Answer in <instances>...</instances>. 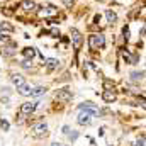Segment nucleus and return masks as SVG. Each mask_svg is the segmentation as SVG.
<instances>
[{
  "label": "nucleus",
  "mask_w": 146,
  "mask_h": 146,
  "mask_svg": "<svg viewBox=\"0 0 146 146\" xmlns=\"http://www.w3.org/2000/svg\"><path fill=\"white\" fill-rule=\"evenodd\" d=\"M88 44H90L92 49L104 48V44H106V37H104V34H92V36L88 37Z\"/></svg>",
  "instance_id": "1"
},
{
  "label": "nucleus",
  "mask_w": 146,
  "mask_h": 146,
  "mask_svg": "<svg viewBox=\"0 0 146 146\" xmlns=\"http://www.w3.org/2000/svg\"><path fill=\"white\" fill-rule=\"evenodd\" d=\"M73 97V92L70 88H61V90H58L56 92V99L60 100V102H63V104H66V102H70Z\"/></svg>",
  "instance_id": "2"
},
{
  "label": "nucleus",
  "mask_w": 146,
  "mask_h": 146,
  "mask_svg": "<svg viewBox=\"0 0 146 146\" xmlns=\"http://www.w3.org/2000/svg\"><path fill=\"white\" fill-rule=\"evenodd\" d=\"M46 134H48V124L46 122H41V124L33 127V136L34 138H44Z\"/></svg>",
  "instance_id": "3"
},
{
  "label": "nucleus",
  "mask_w": 146,
  "mask_h": 146,
  "mask_svg": "<svg viewBox=\"0 0 146 146\" xmlns=\"http://www.w3.org/2000/svg\"><path fill=\"white\" fill-rule=\"evenodd\" d=\"M92 114L90 112H87V110H80V114H78V117H76V122L80 124V126H87V124H90V121H92Z\"/></svg>",
  "instance_id": "4"
},
{
  "label": "nucleus",
  "mask_w": 146,
  "mask_h": 146,
  "mask_svg": "<svg viewBox=\"0 0 146 146\" xmlns=\"http://www.w3.org/2000/svg\"><path fill=\"white\" fill-rule=\"evenodd\" d=\"M78 110H87V112H90L94 117L99 114V107H97V106H94L92 102H85V104H80V106H78Z\"/></svg>",
  "instance_id": "5"
},
{
  "label": "nucleus",
  "mask_w": 146,
  "mask_h": 146,
  "mask_svg": "<svg viewBox=\"0 0 146 146\" xmlns=\"http://www.w3.org/2000/svg\"><path fill=\"white\" fill-rule=\"evenodd\" d=\"M37 107V102H26V104H22V107H21V112L24 114V115H31Z\"/></svg>",
  "instance_id": "6"
},
{
  "label": "nucleus",
  "mask_w": 146,
  "mask_h": 146,
  "mask_svg": "<svg viewBox=\"0 0 146 146\" xmlns=\"http://www.w3.org/2000/svg\"><path fill=\"white\" fill-rule=\"evenodd\" d=\"M72 39H73V44H75V49H80V46L83 42V37L76 29H72Z\"/></svg>",
  "instance_id": "7"
},
{
  "label": "nucleus",
  "mask_w": 146,
  "mask_h": 146,
  "mask_svg": "<svg viewBox=\"0 0 146 146\" xmlns=\"http://www.w3.org/2000/svg\"><path fill=\"white\" fill-rule=\"evenodd\" d=\"M102 99H104L106 102H109V104H110V102H114V100L117 99V94H115L114 90H106V92L102 94Z\"/></svg>",
  "instance_id": "8"
},
{
  "label": "nucleus",
  "mask_w": 146,
  "mask_h": 146,
  "mask_svg": "<svg viewBox=\"0 0 146 146\" xmlns=\"http://www.w3.org/2000/svg\"><path fill=\"white\" fill-rule=\"evenodd\" d=\"M17 92H19L21 95H24V97H31V92H33V88H31L29 85L22 83L21 87H17Z\"/></svg>",
  "instance_id": "9"
},
{
  "label": "nucleus",
  "mask_w": 146,
  "mask_h": 146,
  "mask_svg": "<svg viewBox=\"0 0 146 146\" xmlns=\"http://www.w3.org/2000/svg\"><path fill=\"white\" fill-rule=\"evenodd\" d=\"M46 66H48V70H54V68L60 66V60H56V58H49V60H46Z\"/></svg>",
  "instance_id": "10"
},
{
  "label": "nucleus",
  "mask_w": 146,
  "mask_h": 146,
  "mask_svg": "<svg viewBox=\"0 0 146 146\" xmlns=\"http://www.w3.org/2000/svg\"><path fill=\"white\" fill-rule=\"evenodd\" d=\"M24 56H26V60H33L34 56H36V49L34 48H24Z\"/></svg>",
  "instance_id": "11"
},
{
  "label": "nucleus",
  "mask_w": 146,
  "mask_h": 146,
  "mask_svg": "<svg viewBox=\"0 0 146 146\" xmlns=\"http://www.w3.org/2000/svg\"><path fill=\"white\" fill-rule=\"evenodd\" d=\"M46 90H48L46 87H36V88L31 92V95H33V97H41V95H44V94H46Z\"/></svg>",
  "instance_id": "12"
},
{
  "label": "nucleus",
  "mask_w": 146,
  "mask_h": 146,
  "mask_svg": "<svg viewBox=\"0 0 146 146\" xmlns=\"http://www.w3.org/2000/svg\"><path fill=\"white\" fill-rule=\"evenodd\" d=\"M12 83L17 85V87H21L24 83V76L22 75H12Z\"/></svg>",
  "instance_id": "13"
},
{
  "label": "nucleus",
  "mask_w": 146,
  "mask_h": 146,
  "mask_svg": "<svg viewBox=\"0 0 146 146\" xmlns=\"http://www.w3.org/2000/svg\"><path fill=\"white\" fill-rule=\"evenodd\" d=\"M143 76H145V72H133L131 73V80L133 82H141Z\"/></svg>",
  "instance_id": "14"
},
{
  "label": "nucleus",
  "mask_w": 146,
  "mask_h": 146,
  "mask_svg": "<svg viewBox=\"0 0 146 146\" xmlns=\"http://www.w3.org/2000/svg\"><path fill=\"white\" fill-rule=\"evenodd\" d=\"M106 17H107V21H109L110 24H114V22L117 21V15H115V12H112V10H106Z\"/></svg>",
  "instance_id": "15"
},
{
  "label": "nucleus",
  "mask_w": 146,
  "mask_h": 146,
  "mask_svg": "<svg viewBox=\"0 0 146 146\" xmlns=\"http://www.w3.org/2000/svg\"><path fill=\"white\" fill-rule=\"evenodd\" d=\"M22 7H24L26 10H33V9H36V5H34L33 2H29V0H26V2L22 3Z\"/></svg>",
  "instance_id": "16"
},
{
  "label": "nucleus",
  "mask_w": 146,
  "mask_h": 146,
  "mask_svg": "<svg viewBox=\"0 0 146 146\" xmlns=\"http://www.w3.org/2000/svg\"><path fill=\"white\" fill-rule=\"evenodd\" d=\"M12 31V26H9V24H0V31Z\"/></svg>",
  "instance_id": "17"
},
{
  "label": "nucleus",
  "mask_w": 146,
  "mask_h": 146,
  "mask_svg": "<svg viewBox=\"0 0 146 146\" xmlns=\"http://www.w3.org/2000/svg\"><path fill=\"white\" fill-rule=\"evenodd\" d=\"M122 34H124V39H126V41L129 39V27H127V26L124 27V31H122Z\"/></svg>",
  "instance_id": "18"
},
{
  "label": "nucleus",
  "mask_w": 146,
  "mask_h": 146,
  "mask_svg": "<svg viewBox=\"0 0 146 146\" xmlns=\"http://www.w3.org/2000/svg\"><path fill=\"white\" fill-rule=\"evenodd\" d=\"M0 126L3 127V131H7V129H9V122H7V121H2V122H0Z\"/></svg>",
  "instance_id": "19"
},
{
  "label": "nucleus",
  "mask_w": 146,
  "mask_h": 146,
  "mask_svg": "<svg viewBox=\"0 0 146 146\" xmlns=\"http://www.w3.org/2000/svg\"><path fill=\"white\" fill-rule=\"evenodd\" d=\"M134 146H145V138L138 139V141H136V145H134Z\"/></svg>",
  "instance_id": "20"
},
{
  "label": "nucleus",
  "mask_w": 146,
  "mask_h": 146,
  "mask_svg": "<svg viewBox=\"0 0 146 146\" xmlns=\"http://www.w3.org/2000/svg\"><path fill=\"white\" fill-rule=\"evenodd\" d=\"M76 138H78V133H76V131H75V133H72V134H70V139H72V141H75Z\"/></svg>",
  "instance_id": "21"
},
{
  "label": "nucleus",
  "mask_w": 146,
  "mask_h": 146,
  "mask_svg": "<svg viewBox=\"0 0 146 146\" xmlns=\"http://www.w3.org/2000/svg\"><path fill=\"white\" fill-rule=\"evenodd\" d=\"M63 3H65L66 7H72V5H73V0H63Z\"/></svg>",
  "instance_id": "22"
},
{
  "label": "nucleus",
  "mask_w": 146,
  "mask_h": 146,
  "mask_svg": "<svg viewBox=\"0 0 146 146\" xmlns=\"http://www.w3.org/2000/svg\"><path fill=\"white\" fill-rule=\"evenodd\" d=\"M68 133H70V127H68V126H65V127H63V134H68Z\"/></svg>",
  "instance_id": "23"
},
{
  "label": "nucleus",
  "mask_w": 146,
  "mask_h": 146,
  "mask_svg": "<svg viewBox=\"0 0 146 146\" xmlns=\"http://www.w3.org/2000/svg\"><path fill=\"white\" fill-rule=\"evenodd\" d=\"M51 146H61V143H53Z\"/></svg>",
  "instance_id": "24"
}]
</instances>
